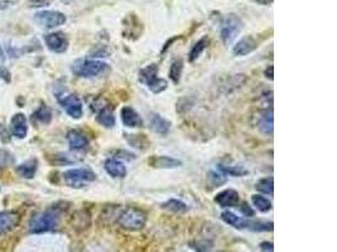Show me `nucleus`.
<instances>
[{"mask_svg":"<svg viewBox=\"0 0 337 252\" xmlns=\"http://www.w3.org/2000/svg\"><path fill=\"white\" fill-rule=\"evenodd\" d=\"M61 214L56 208H49L47 211L36 214L29 222V232L43 233L55 230L60 223Z\"/></svg>","mask_w":337,"mask_h":252,"instance_id":"f257e3e1","label":"nucleus"},{"mask_svg":"<svg viewBox=\"0 0 337 252\" xmlns=\"http://www.w3.org/2000/svg\"><path fill=\"white\" fill-rule=\"evenodd\" d=\"M118 223L125 230L139 231L147 225V214L140 209L129 207L119 214Z\"/></svg>","mask_w":337,"mask_h":252,"instance_id":"f03ea898","label":"nucleus"},{"mask_svg":"<svg viewBox=\"0 0 337 252\" xmlns=\"http://www.w3.org/2000/svg\"><path fill=\"white\" fill-rule=\"evenodd\" d=\"M109 70V66L105 62L97 60H79L72 65V72L76 76L84 78L100 76Z\"/></svg>","mask_w":337,"mask_h":252,"instance_id":"7ed1b4c3","label":"nucleus"},{"mask_svg":"<svg viewBox=\"0 0 337 252\" xmlns=\"http://www.w3.org/2000/svg\"><path fill=\"white\" fill-rule=\"evenodd\" d=\"M243 29V22L235 14H229L225 17L221 24V38L225 44H230L235 41L238 34Z\"/></svg>","mask_w":337,"mask_h":252,"instance_id":"20e7f679","label":"nucleus"},{"mask_svg":"<svg viewBox=\"0 0 337 252\" xmlns=\"http://www.w3.org/2000/svg\"><path fill=\"white\" fill-rule=\"evenodd\" d=\"M66 183L71 187H80L84 183L94 182L96 179V174L87 168H79V169H70V171L63 173Z\"/></svg>","mask_w":337,"mask_h":252,"instance_id":"39448f33","label":"nucleus"},{"mask_svg":"<svg viewBox=\"0 0 337 252\" xmlns=\"http://www.w3.org/2000/svg\"><path fill=\"white\" fill-rule=\"evenodd\" d=\"M34 20H36L39 25L51 29L65 24L66 15L63 14V13L57 12V10H42V12L36 13Z\"/></svg>","mask_w":337,"mask_h":252,"instance_id":"423d86ee","label":"nucleus"},{"mask_svg":"<svg viewBox=\"0 0 337 252\" xmlns=\"http://www.w3.org/2000/svg\"><path fill=\"white\" fill-rule=\"evenodd\" d=\"M60 103L63 107V110L67 113V115L71 116L72 119L79 120V119H81L82 115H84L82 102L81 100L79 99V96H76V95L71 94L67 95V96L62 97V99H60Z\"/></svg>","mask_w":337,"mask_h":252,"instance_id":"0eeeda50","label":"nucleus"},{"mask_svg":"<svg viewBox=\"0 0 337 252\" xmlns=\"http://www.w3.org/2000/svg\"><path fill=\"white\" fill-rule=\"evenodd\" d=\"M44 42H46L48 49L56 53H63L68 47V39L66 36L61 32H56V33L46 34L44 37Z\"/></svg>","mask_w":337,"mask_h":252,"instance_id":"6e6552de","label":"nucleus"},{"mask_svg":"<svg viewBox=\"0 0 337 252\" xmlns=\"http://www.w3.org/2000/svg\"><path fill=\"white\" fill-rule=\"evenodd\" d=\"M20 221V217L17 212L4 211L0 212V235L5 232H9L13 228L18 226Z\"/></svg>","mask_w":337,"mask_h":252,"instance_id":"1a4fd4ad","label":"nucleus"},{"mask_svg":"<svg viewBox=\"0 0 337 252\" xmlns=\"http://www.w3.org/2000/svg\"><path fill=\"white\" fill-rule=\"evenodd\" d=\"M10 131L18 139H23L27 136L28 132V125H27V118L24 114H15L10 120Z\"/></svg>","mask_w":337,"mask_h":252,"instance_id":"9d476101","label":"nucleus"},{"mask_svg":"<svg viewBox=\"0 0 337 252\" xmlns=\"http://www.w3.org/2000/svg\"><path fill=\"white\" fill-rule=\"evenodd\" d=\"M67 140L72 150H84L89 147V139L80 130H71V131H68Z\"/></svg>","mask_w":337,"mask_h":252,"instance_id":"9b49d317","label":"nucleus"},{"mask_svg":"<svg viewBox=\"0 0 337 252\" xmlns=\"http://www.w3.org/2000/svg\"><path fill=\"white\" fill-rule=\"evenodd\" d=\"M121 121L126 127H140L143 126V119L133 107L125 106L121 108Z\"/></svg>","mask_w":337,"mask_h":252,"instance_id":"f8f14e48","label":"nucleus"},{"mask_svg":"<svg viewBox=\"0 0 337 252\" xmlns=\"http://www.w3.org/2000/svg\"><path fill=\"white\" fill-rule=\"evenodd\" d=\"M149 126L157 134L166 135L168 134L169 129H171V123L167 119H164L163 116L159 115V114L152 113L149 115Z\"/></svg>","mask_w":337,"mask_h":252,"instance_id":"ddd939ff","label":"nucleus"},{"mask_svg":"<svg viewBox=\"0 0 337 252\" xmlns=\"http://www.w3.org/2000/svg\"><path fill=\"white\" fill-rule=\"evenodd\" d=\"M256 47H258V43H256V41L253 37H244L234 47V54L240 55V57L241 55H246L253 52V50H255Z\"/></svg>","mask_w":337,"mask_h":252,"instance_id":"4468645a","label":"nucleus"},{"mask_svg":"<svg viewBox=\"0 0 337 252\" xmlns=\"http://www.w3.org/2000/svg\"><path fill=\"white\" fill-rule=\"evenodd\" d=\"M109 176L113 178H124L126 176V166L118 159H108L104 165Z\"/></svg>","mask_w":337,"mask_h":252,"instance_id":"2eb2a0df","label":"nucleus"},{"mask_svg":"<svg viewBox=\"0 0 337 252\" xmlns=\"http://www.w3.org/2000/svg\"><path fill=\"white\" fill-rule=\"evenodd\" d=\"M215 202L221 207H234L239 203V193L234 189L222 190L215 197Z\"/></svg>","mask_w":337,"mask_h":252,"instance_id":"dca6fc26","label":"nucleus"},{"mask_svg":"<svg viewBox=\"0 0 337 252\" xmlns=\"http://www.w3.org/2000/svg\"><path fill=\"white\" fill-rule=\"evenodd\" d=\"M150 165H153L154 168H166V169H173L177 166L181 165V161L178 159H174L172 156H155V158L150 159Z\"/></svg>","mask_w":337,"mask_h":252,"instance_id":"f3484780","label":"nucleus"},{"mask_svg":"<svg viewBox=\"0 0 337 252\" xmlns=\"http://www.w3.org/2000/svg\"><path fill=\"white\" fill-rule=\"evenodd\" d=\"M37 166H38L37 159H29V160L20 164L19 166H17V173L19 174L20 177L25 178V179H32V178L36 176Z\"/></svg>","mask_w":337,"mask_h":252,"instance_id":"a211bd4d","label":"nucleus"},{"mask_svg":"<svg viewBox=\"0 0 337 252\" xmlns=\"http://www.w3.org/2000/svg\"><path fill=\"white\" fill-rule=\"evenodd\" d=\"M221 218H222V221L226 222L227 225H230V226H232L235 228H239V230H241V228H248V225H249L248 219L241 218V217L236 216L235 213H232V212H230V211L222 212Z\"/></svg>","mask_w":337,"mask_h":252,"instance_id":"6ab92c4d","label":"nucleus"},{"mask_svg":"<svg viewBox=\"0 0 337 252\" xmlns=\"http://www.w3.org/2000/svg\"><path fill=\"white\" fill-rule=\"evenodd\" d=\"M96 119L99 124H101L105 127H113L115 125V116H114L113 110L109 107H102L97 114Z\"/></svg>","mask_w":337,"mask_h":252,"instance_id":"aec40b11","label":"nucleus"},{"mask_svg":"<svg viewBox=\"0 0 337 252\" xmlns=\"http://www.w3.org/2000/svg\"><path fill=\"white\" fill-rule=\"evenodd\" d=\"M259 129L263 134L265 135H273V130H274V123H273V110L269 113H265L262 116L259 121Z\"/></svg>","mask_w":337,"mask_h":252,"instance_id":"412c9836","label":"nucleus"},{"mask_svg":"<svg viewBox=\"0 0 337 252\" xmlns=\"http://www.w3.org/2000/svg\"><path fill=\"white\" fill-rule=\"evenodd\" d=\"M164 209L167 211H171L173 213H185V212L188 211V206L186 203H183L182 201L179 200H169L167 201L166 203L162 204Z\"/></svg>","mask_w":337,"mask_h":252,"instance_id":"4be33fe9","label":"nucleus"},{"mask_svg":"<svg viewBox=\"0 0 337 252\" xmlns=\"http://www.w3.org/2000/svg\"><path fill=\"white\" fill-rule=\"evenodd\" d=\"M157 73H158V66L157 65H149L147 66L145 68H143L139 73V78L143 83H149L150 81L157 77Z\"/></svg>","mask_w":337,"mask_h":252,"instance_id":"5701e85b","label":"nucleus"},{"mask_svg":"<svg viewBox=\"0 0 337 252\" xmlns=\"http://www.w3.org/2000/svg\"><path fill=\"white\" fill-rule=\"evenodd\" d=\"M255 188L259 192L264 193V194L273 195V192H274V180H273L272 177L263 178V179H260L259 182L256 183Z\"/></svg>","mask_w":337,"mask_h":252,"instance_id":"b1692460","label":"nucleus"},{"mask_svg":"<svg viewBox=\"0 0 337 252\" xmlns=\"http://www.w3.org/2000/svg\"><path fill=\"white\" fill-rule=\"evenodd\" d=\"M251 201H253L254 207L260 212H269L272 209V202H270L268 198L263 197L260 194H255L251 197Z\"/></svg>","mask_w":337,"mask_h":252,"instance_id":"393cba45","label":"nucleus"},{"mask_svg":"<svg viewBox=\"0 0 337 252\" xmlns=\"http://www.w3.org/2000/svg\"><path fill=\"white\" fill-rule=\"evenodd\" d=\"M33 116L34 119H37V120L39 121V123L48 124L49 121L52 120V111L49 110L46 105H42L41 107L33 114Z\"/></svg>","mask_w":337,"mask_h":252,"instance_id":"a878e982","label":"nucleus"},{"mask_svg":"<svg viewBox=\"0 0 337 252\" xmlns=\"http://www.w3.org/2000/svg\"><path fill=\"white\" fill-rule=\"evenodd\" d=\"M206 47H208V39H206V38L200 39V41H198L197 43L193 46V48L191 49L190 58H188V60H190V62H195V61L197 60L198 57H200L201 53H202L203 50L206 49Z\"/></svg>","mask_w":337,"mask_h":252,"instance_id":"bb28decb","label":"nucleus"},{"mask_svg":"<svg viewBox=\"0 0 337 252\" xmlns=\"http://www.w3.org/2000/svg\"><path fill=\"white\" fill-rule=\"evenodd\" d=\"M147 86H148V89L153 92V94H161L162 91H164V90L167 89L168 83H167L166 79L155 77V78L153 79V81H150Z\"/></svg>","mask_w":337,"mask_h":252,"instance_id":"cd10ccee","label":"nucleus"},{"mask_svg":"<svg viewBox=\"0 0 337 252\" xmlns=\"http://www.w3.org/2000/svg\"><path fill=\"white\" fill-rule=\"evenodd\" d=\"M182 70H183V62L181 60L172 63L171 71H169V77H171V79L174 82V83H178L179 82V78H181L182 75Z\"/></svg>","mask_w":337,"mask_h":252,"instance_id":"c85d7f7f","label":"nucleus"},{"mask_svg":"<svg viewBox=\"0 0 337 252\" xmlns=\"http://www.w3.org/2000/svg\"><path fill=\"white\" fill-rule=\"evenodd\" d=\"M220 171H222V172H225L226 174H230V176H235V177H241V176H245V174H248V171L240 165H235V166L220 165Z\"/></svg>","mask_w":337,"mask_h":252,"instance_id":"c756f323","label":"nucleus"},{"mask_svg":"<svg viewBox=\"0 0 337 252\" xmlns=\"http://www.w3.org/2000/svg\"><path fill=\"white\" fill-rule=\"evenodd\" d=\"M209 180H210V183H211L212 187H219V185H222L224 183H226L227 179L224 174L216 173V172H210Z\"/></svg>","mask_w":337,"mask_h":252,"instance_id":"7c9ffc66","label":"nucleus"},{"mask_svg":"<svg viewBox=\"0 0 337 252\" xmlns=\"http://www.w3.org/2000/svg\"><path fill=\"white\" fill-rule=\"evenodd\" d=\"M10 163H13L12 154L8 153L7 150L0 149V166H7Z\"/></svg>","mask_w":337,"mask_h":252,"instance_id":"2f4dec72","label":"nucleus"},{"mask_svg":"<svg viewBox=\"0 0 337 252\" xmlns=\"http://www.w3.org/2000/svg\"><path fill=\"white\" fill-rule=\"evenodd\" d=\"M260 251L262 252H274V245L272 242H262L260 243Z\"/></svg>","mask_w":337,"mask_h":252,"instance_id":"473e14b6","label":"nucleus"},{"mask_svg":"<svg viewBox=\"0 0 337 252\" xmlns=\"http://www.w3.org/2000/svg\"><path fill=\"white\" fill-rule=\"evenodd\" d=\"M49 3H51V0H31L29 4H31V7H46Z\"/></svg>","mask_w":337,"mask_h":252,"instance_id":"72a5a7b5","label":"nucleus"},{"mask_svg":"<svg viewBox=\"0 0 337 252\" xmlns=\"http://www.w3.org/2000/svg\"><path fill=\"white\" fill-rule=\"evenodd\" d=\"M0 78H3L4 79L5 82H10V73L8 72L7 70H5V68H3L2 66H0Z\"/></svg>","mask_w":337,"mask_h":252,"instance_id":"f704fd0d","label":"nucleus"},{"mask_svg":"<svg viewBox=\"0 0 337 252\" xmlns=\"http://www.w3.org/2000/svg\"><path fill=\"white\" fill-rule=\"evenodd\" d=\"M241 212H243L244 214H246V217L248 216H253L254 212L253 209H250V207H249V204H243V207H241Z\"/></svg>","mask_w":337,"mask_h":252,"instance_id":"c9c22d12","label":"nucleus"},{"mask_svg":"<svg viewBox=\"0 0 337 252\" xmlns=\"http://www.w3.org/2000/svg\"><path fill=\"white\" fill-rule=\"evenodd\" d=\"M13 4H14V2H10V0H0V10L8 9Z\"/></svg>","mask_w":337,"mask_h":252,"instance_id":"e433bc0d","label":"nucleus"},{"mask_svg":"<svg viewBox=\"0 0 337 252\" xmlns=\"http://www.w3.org/2000/svg\"><path fill=\"white\" fill-rule=\"evenodd\" d=\"M265 77H268L269 79H273V76H274V68H273V66H269L268 67V70H265Z\"/></svg>","mask_w":337,"mask_h":252,"instance_id":"4c0bfd02","label":"nucleus"},{"mask_svg":"<svg viewBox=\"0 0 337 252\" xmlns=\"http://www.w3.org/2000/svg\"><path fill=\"white\" fill-rule=\"evenodd\" d=\"M5 61V57H4V52H3V49L0 48V63H3Z\"/></svg>","mask_w":337,"mask_h":252,"instance_id":"58836bf2","label":"nucleus"},{"mask_svg":"<svg viewBox=\"0 0 337 252\" xmlns=\"http://www.w3.org/2000/svg\"><path fill=\"white\" fill-rule=\"evenodd\" d=\"M62 2H63V3H70L71 0H62Z\"/></svg>","mask_w":337,"mask_h":252,"instance_id":"ea45409f","label":"nucleus"}]
</instances>
